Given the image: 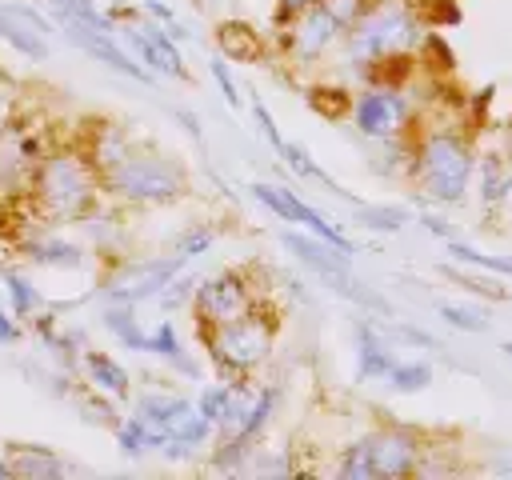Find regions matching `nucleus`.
I'll use <instances>...</instances> for the list:
<instances>
[{"mask_svg": "<svg viewBox=\"0 0 512 480\" xmlns=\"http://www.w3.org/2000/svg\"><path fill=\"white\" fill-rule=\"evenodd\" d=\"M100 188H104V180L92 168L84 148H52V152H44V160L32 172L28 200L44 220L68 224V220L88 216Z\"/></svg>", "mask_w": 512, "mask_h": 480, "instance_id": "obj_1", "label": "nucleus"}, {"mask_svg": "<svg viewBox=\"0 0 512 480\" xmlns=\"http://www.w3.org/2000/svg\"><path fill=\"white\" fill-rule=\"evenodd\" d=\"M420 40H424V24H420V16L404 0H376L344 32V52H348V64L376 68L380 60L408 56Z\"/></svg>", "mask_w": 512, "mask_h": 480, "instance_id": "obj_2", "label": "nucleus"}, {"mask_svg": "<svg viewBox=\"0 0 512 480\" xmlns=\"http://www.w3.org/2000/svg\"><path fill=\"white\" fill-rule=\"evenodd\" d=\"M472 168H476V160H472V148L460 132H448V128L424 132V140L416 148V180H420L428 200L460 204L468 192Z\"/></svg>", "mask_w": 512, "mask_h": 480, "instance_id": "obj_3", "label": "nucleus"}, {"mask_svg": "<svg viewBox=\"0 0 512 480\" xmlns=\"http://www.w3.org/2000/svg\"><path fill=\"white\" fill-rule=\"evenodd\" d=\"M272 332H276V324L260 308H252V312H244L228 324L200 328L204 348H208V356H212V364L220 368L224 380H240L256 364H264L268 352H272Z\"/></svg>", "mask_w": 512, "mask_h": 480, "instance_id": "obj_4", "label": "nucleus"}, {"mask_svg": "<svg viewBox=\"0 0 512 480\" xmlns=\"http://www.w3.org/2000/svg\"><path fill=\"white\" fill-rule=\"evenodd\" d=\"M104 192L124 204H172L188 192L184 168L156 152H132L116 172L104 176Z\"/></svg>", "mask_w": 512, "mask_h": 480, "instance_id": "obj_5", "label": "nucleus"}, {"mask_svg": "<svg viewBox=\"0 0 512 480\" xmlns=\"http://www.w3.org/2000/svg\"><path fill=\"white\" fill-rule=\"evenodd\" d=\"M280 244H284L308 272H316L336 296H344V300H352V304H360V308H368V312L392 316L388 300L376 296L368 284H360V280L352 276V268H348V252H340V248L316 240L312 232H280Z\"/></svg>", "mask_w": 512, "mask_h": 480, "instance_id": "obj_6", "label": "nucleus"}, {"mask_svg": "<svg viewBox=\"0 0 512 480\" xmlns=\"http://www.w3.org/2000/svg\"><path fill=\"white\" fill-rule=\"evenodd\" d=\"M184 268V260L172 256H148V260H124L120 268L108 272V280L100 284L104 304H140V300H156L160 288Z\"/></svg>", "mask_w": 512, "mask_h": 480, "instance_id": "obj_7", "label": "nucleus"}, {"mask_svg": "<svg viewBox=\"0 0 512 480\" xmlns=\"http://www.w3.org/2000/svg\"><path fill=\"white\" fill-rule=\"evenodd\" d=\"M256 308V296H252V284L224 268V272H212L204 280H196V292H192V312H196V324L200 328H216V324H228L244 312Z\"/></svg>", "mask_w": 512, "mask_h": 480, "instance_id": "obj_8", "label": "nucleus"}, {"mask_svg": "<svg viewBox=\"0 0 512 480\" xmlns=\"http://www.w3.org/2000/svg\"><path fill=\"white\" fill-rule=\"evenodd\" d=\"M248 192H252L268 212H276L280 220L300 224L304 232H312L316 240H324V244H332V248H340V252H348V256L356 252V244H352L336 224H328L312 204H304L292 188H284V184H260V180H256V184H248Z\"/></svg>", "mask_w": 512, "mask_h": 480, "instance_id": "obj_9", "label": "nucleus"}, {"mask_svg": "<svg viewBox=\"0 0 512 480\" xmlns=\"http://www.w3.org/2000/svg\"><path fill=\"white\" fill-rule=\"evenodd\" d=\"M44 160V144L24 124L8 120L0 132V200L4 196H28L32 172Z\"/></svg>", "mask_w": 512, "mask_h": 480, "instance_id": "obj_10", "label": "nucleus"}, {"mask_svg": "<svg viewBox=\"0 0 512 480\" xmlns=\"http://www.w3.org/2000/svg\"><path fill=\"white\" fill-rule=\"evenodd\" d=\"M352 124L368 140H396L408 124V100L396 88H364L352 100Z\"/></svg>", "mask_w": 512, "mask_h": 480, "instance_id": "obj_11", "label": "nucleus"}, {"mask_svg": "<svg viewBox=\"0 0 512 480\" xmlns=\"http://www.w3.org/2000/svg\"><path fill=\"white\" fill-rule=\"evenodd\" d=\"M364 440H368V456H372V476L400 480V476L420 472L424 444H420L416 432H408V428H376Z\"/></svg>", "mask_w": 512, "mask_h": 480, "instance_id": "obj_12", "label": "nucleus"}, {"mask_svg": "<svg viewBox=\"0 0 512 480\" xmlns=\"http://www.w3.org/2000/svg\"><path fill=\"white\" fill-rule=\"evenodd\" d=\"M60 28H64L68 44L84 48V52L96 56L104 68H112V72H120V76H128V80H136V84H152V72H148L144 64H136V60L116 44V32H104V28H92V24H80V20H60Z\"/></svg>", "mask_w": 512, "mask_h": 480, "instance_id": "obj_13", "label": "nucleus"}, {"mask_svg": "<svg viewBox=\"0 0 512 480\" xmlns=\"http://www.w3.org/2000/svg\"><path fill=\"white\" fill-rule=\"evenodd\" d=\"M48 32H52V24L36 8H28V4H0V40L12 52H20L24 60H48V40H44Z\"/></svg>", "mask_w": 512, "mask_h": 480, "instance_id": "obj_14", "label": "nucleus"}, {"mask_svg": "<svg viewBox=\"0 0 512 480\" xmlns=\"http://www.w3.org/2000/svg\"><path fill=\"white\" fill-rule=\"evenodd\" d=\"M124 40L136 48V56L148 64V72H160V76H172V80L188 76L184 56H180V48H176V40L168 36L164 24H128Z\"/></svg>", "mask_w": 512, "mask_h": 480, "instance_id": "obj_15", "label": "nucleus"}, {"mask_svg": "<svg viewBox=\"0 0 512 480\" xmlns=\"http://www.w3.org/2000/svg\"><path fill=\"white\" fill-rule=\"evenodd\" d=\"M336 36H340V24L324 12V4H312V8H304V12L292 20V28H288V48H292V56H296L300 64H316V60L336 44Z\"/></svg>", "mask_w": 512, "mask_h": 480, "instance_id": "obj_16", "label": "nucleus"}, {"mask_svg": "<svg viewBox=\"0 0 512 480\" xmlns=\"http://www.w3.org/2000/svg\"><path fill=\"white\" fill-rule=\"evenodd\" d=\"M196 404L192 400H184V396H176V392H144V396H136V416L152 428V436L160 440V448L172 440V432L188 420V412H192Z\"/></svg>", "mask_w": 512, "mask_h": 480, "instance_id": "obj_17", "label": "nucleus"}, {"mask_svg": "<svg viewBox=\"0 0 512 480\" xmlns=\"http://www.w3.org/2000/svg\"><path fill=\"white\" fill-rule=\"evenodd\" d=\"M396 356L384 344V336L376 332L372 320H356V376L360 380H388Z\"/></svg>", "mask_w": 512, "mask_h": 480, "instance_id": "obj_18", "label": "nucleus"}, {"mask_svg": "<svg viewBox=\"0 0 512 480\" xmlns=\"http://www.w3.org/2000/svg\"><path fill=\"white\" fill-rule=\"evenodd\" d=\"M84 152H88V160H92V168L100 172V180L108 176V172H116L128 156H132V144H128V136H124V128L120 124H96L92 128V136L84 140Z\"/></svg>", "mask_w": 512, "mask_h": 480, "instance_id": "obj_19", "label": "nucleus"}, {"mask_svg": "<svg viewBox=\"0 0 512 480\" xmlns=\"http://www.w3.org/2000/svg\"><path fill=\"white\" fill-rule=\"evenodd\" d=\"M80 360H84V376H88V384H92L100 396L128 400V392H132V376H128V368H124L116 356H108V352H84Z\"/></svg>", "mask_w": 512, "mask_h": 480, "instance_id": "obj_20", "label": "nucleus"}, {"mask_svg": "<svg viewBox=\"0 0 512 480\" xmlns=\"http://www.w3.org/2000/svg\"><path fill=\"white\" fill-rule=\"evenodd\" d=\"M20 252L32 260V264H44V268H80L84 264V248L60 240V236H36V240H24Z\"/></svg>", "mask_w": 512, "mask_h": 480, "instance_id": "obj_21", "label": "nucleus"}, {"mask_svg": "<svg viewBox=\"0 0 512 480\" xmlns=\"http://www.w3.org/2000/svg\"><path fill=\"white\" fill-rule=\"evenodd\" d=\"M12 472L24 476V480H60L64 476V464L44 444H16L12 448Z\"/></svg>", "mask_w": 512, "mask_h": 480, "instance_id": "obj_22", "label": "nucleus"}, {"mask_svg": "<svg viewBox=\"0 0 512 480\" xmlns=\"http://www.w3.org/2000/svg\"><path fill=\"white\" fill-rule=\"evenodd\" d=\"M216 44H220V56H228V60H260L264 56V40H260V32H252L244 20H224L220 28H216Z\"/></svg>", "mask_w": 512, "mask_h": 480, "instance_id": "obj_23", "label": "nucleus"}, {"mask_svg": "<svg viewBox=\"0 0 512 480\" xmlns=\"http://www.w3.org/2000/svg\"><path fill=\"white\" fill-rule=\"evenodd\" d=\"M144 352H156L160 360H168V364H172V368H180L184 376H200L196 360H188V356H184V344H180V332H176V324H172V320H160V324L148 332Z\"/></svg>", "mask_w": 512, "mask_h": 480, "instance_id": "obj_24", "label": "nucleus"}, {"mask_svg": "<svg viewBox=\"0 0 512 480\" xmlns=\"http://www.w3.org/2000/svg\"><path fill=\"white\" fill-rule=\"evenodd\" d=\"M100 320H104V328H108V332H112L128 352H144L148 332H144V328H140V320L132 316V304H104Z\"/></svg>", "mask_w": 512, "mask_h": 480, "instance_id": "obj_25", "label": "nucleus"}, {"mask_svg": "<svg viewBox=\"0 0 512 480\" xmlns=\"http://www.w3.org/2000/svg\"><path fill=\"white\" fill-rule=\"evenodd\" d=\"M276 400H280V392L276 388H264V392H256L252 396V408H248V416L240 420V428L232 432V436H224V440H240V444H252L260 432H264V424L272 420V412H276Z\"/></svg>", "mask_w": 512, "mask_h": 480, "instance_id": "obj_26", "label": "nucleus"}, {"mask_svg": "<svg viewBox=\"0 0 512 480\" xmlns=\"http://www.w3.org/2000/svg\"><path fill=\"white\" fill-rule=\"evenodd\" d=\"M480 196L484 204H500L512 196V168L504 156H488L484 168H480Z\"/></svg>", "mask_w": 512, "mask_h": 480, "instance_id": "obj_27", "label": "nucleus"}, {"mask_svg": "<svg viewBox=\"0 0 512 480\" xmlns=\"http://www.w3.org/2000/svg\"><path fill=\"white\" fill-rule=\"evenodd\" d=\"M116 444H120V452L124 456H144V452H152V448H160V440L152 436V428L132 412V416H124L120 424H116Z\"/></svg>", "mask_w": 512, "mask_h": 480, "instance_id": "obj_28", "label": "nucleus"}, {"mask_svg": "<svg viewBox=\"0 0 512 480\" xmlns=\"http://www.w3.org/2000/svg\"><path fill=\"white\" fill-rule=\"evenodd\" d=\"M4 288H8V308L20 316V320H28L36 308H40V292L32 288V280L28 276H20V272H4Z\"/></svg>", "mask_w": 512, "mask_h": 480, "instance_id": "obj_29", "label": "nucleus"}, {"mask_svg": "<svg viewBox=\"0 0 512 480\" xmlns=\"http://www.w3.org/2000/svg\"><path fill=\"white\" fill-rule=\"evenodd\" d=\"M428 384H432V368L424 360H396L388 372V388L396 392H420Z\"/></svg>", "mask_w": 512, "mask_h": 480, "instance_id": "obj_30", "label": "nucleus"}, {"mask_svg": "<svg viewBox=\"0 0 512 480\" xmlns=\"http://www.w3.org/2000/svg\"><path fill=\"white\" fill-rule=\"evenodd\" d=\"M232 396H236V380H224V384H208V388L200 392V400H196V412H200V416H208V420H212V428H220V420L228 416V404H232Z\"/></svg>", "mask_w": 512, "mask_h": 480, "instance_id": "obj_31", "label": "nucleus"}, {"mask_svg": "<svg viewBox=\"0 0 512 480\" xmlns=\"http://www.w3.org/2000/svg\"><path fill=\"white\" fill-rule=\"evenodd\" d=\"M52 12H56V20H80V24H92V28L116 32V28H112V20L96 8V0H52Z\"/></svg>", "mask_w": 512, "mask_h": 480, "instance_id": "obj_32", "label": "nucleus"}, {"mask_svg": "<svg viewBox=\"0 0 512 480\" xmlns=\"http://www.w3.org/2000/svg\"><path fill=\"white\" fill-rule=\"evenodd\" d=\"M280 156L288 160V168H292L296 176H304V180H320V184H328L336 196H348L344 188H336V184L328 180V172H320V168H316V160L308 156V148H304V144H292V140H284V152H280Z\"/></svg>", "mask_w": 512, "mask_h": 480, "instance_id": "obj_33", "label": "nucleus"}, {"mask_svg": "<svg viewBox=\"0 0 512 480\" xmlns=\"http://www.w3.org/2000/svg\"><path fill=\"white\" fill-rule=\"evenodd\" d=\"M360 224L372 228V232H400L408 224V212L404 208H392V204H360Z\"/></svg>", "mask_w": 512, "mask_h": 480, "instance_id": "obj_34", "label": "nucleus"}, {"mask_svg": "<svg viewBox=\"0 0 512 480\" xmlns=\"http://www.w3.org/2000/svg\"><path fill=\"white\" fill-rule=\"evenodd\" d=\"M216 244V228H208V224H192L188 232H180L176 236V244H172V252L188 264V260H196V256H204L208 248Z\"/></svg>", "mask_w": 512, "mask_h": 480, "instance_id": "obj_35", "label": "nucleus"}, {"mask_svg": "<svg viewBox=\"0 0 512 480\" xmlns=\"http://www.w3.org/2000/svg\"><path fill=\"white\" fill-rule=\"evenodd\" d=\"M336 472H340L344 480H376V476H372V456H368V440H364V436L344 448Z\"/></svg>", "mask_w": 512, "mask_h": 480, "instance_id": "obj_36", "label": "nucleus"}, {"mask_svg": "<svg viewBox=\"0 0 512 480\" xmlns=\"http://www.w3.org/2000/svg\"><path fill=\"white\" fill-rule=\"evenodd\" d=\"M448 252L456 256V260H464V264H476V268H492V272H504V276H512V260H504V256H484V252H476L472 244H464V240H448Z\"/></svg>", "mask_w": 512, "mask_h": 480, "instance_id": "obj_37", "label": "nucleus"}, {"mask_svg": "<svg viewBox=\"0 0 512 480\" xmlns=\"http://www.w3.org/2000/svg\"><path fill=\"white\" fill-rule=\"evenodd\" d=\"M320 4H324V12L340 24V32H348V28H352V24H356V20H360L376 0H320Z\"/></svg>", "mask_w": 512, "mask_h": 480, "instance_id": "obj_38", "label": "nucleus"}, {"mask_svg": "<svg viewBox=\"0 0 512 480\" xmlns=\"http://www.w3.org/2000/svg\"><path fill=\"white\" fill-rule=\"evenodd\" d=\"M192 292H196V280L176 272V276L160 288V296H156V300H160V308H164V312H176L180 304H188V300H192Z\"/></svg>", "mask_w": 512, "mask_h": 480, "instance_id": "obj_39", "label": "nucleus"}, {"mask_svg": "<svg viewBox=\"0 0 512 480\" xmlns=\"http://www.w3.org/2000/svg\"><path fill=\"white\" fill-rule=\"evenodd\" d=\"M436 312L452 324V328H460V332H488V316H480V312H472V308H456V304H436Z\"/></svg>", "mask_w": 512, "mask_h": 480, "instance_id": "obj_40", "label": "nucleus"}, {"mask_svg": "<svg viewBox=\"0 0 512 480\" xmlns=\"http://www.w3.org/2000/svg\"><path fill=\"white\" fill-rule=\"evenodd\" d=\"M308 104H312L316 112H324V116H340L344 108H352L340 88H312V92H308Z\"/></svg>", "mask_w": 512, "mask_h": 480, "instance_id": "obj_41", "label": "nucleus"}, {"mask_svg": "<svg viewBox=\"0 0 512 480\" xmlns=\"http://www.w3.org/2000/svg\"><path fill=\"white\" fill-rule=\"evenodd\" d=\"M208 72H212V80H216L224 104H228V108H240V88H236V80H232V72H228V64H224V56H212Z\"/></svg>", "mask_w": 512, "mask_h": 480, "instance_id": "obj_42", "label": "nucleus"}, {"mask_svg": "<svg viewBox=\"0 0 512 480\" xmlns=\"http://www.w3.org/2000/svg\"><path fill=\"white\" fill-rule=\"evenodd\" d=\"M252 116H256V124H260V136H264L276 152H284V136L276 132V120H272V112L264 108V100H252Z\"/></svg>", "mask_w": 512, "mask_h": 480, "instance_id": "obj_43", "label": "nucleus"}, {"mask_svg": "<svg viewBox=\"0 0 512 480\" xmlns=\"http://www.w3.org/2000/svg\"><path fill=\"white\" fill-rule=\"evenodd\" d=\"M20 340V316L12 308H0V344H16Z\"/></svg>", "mask_w": 512, "mask_h": 480, "instance_id": "obj_44", "label": "nucleus"}, {"mask_svg": "<svg viewBox=\"0 0 512 480\" xmlns=\"http://www.w3.org/2000/svg\"><path fill=\"white\" fill-rule=\"evenodd\" d=\"M312 4H320V0H276V16L288 20V16H300V12L312 8Z\"/></svg>", "mask_w": 512, "mask_h": 480, "instance_id": "obj_45", "label": "nucleus"}, {"mask_svg": "<svg viewBox=\"0 0 512 480\" xmlns=\"http://www.w3.org/2000/svg\"><path fill=\"white\" fill-rule=\"evenodd\" d=\"M176 120L188 128V136H192V140H204V132H200V120H196L188 108H176Z\"/></svg>", "mask_w": 512, "mask_h": 480, "instance_id": "obj_46", "label": "nucleus"}, {"mask_svg": "<svg viewBox=\"0 0 512 480\" xmlns=\"http://www.w3.org/2000/svg\"><path fill=\"white\" fill-rule=\"evenodd\" d=\"M256 468H260V472H280V476H288V472H292V464H288L284 456H268V460L260 456V464H256Z\"/></svg>", "mask_w": 512, "mask_h": 480, "instance_id": "obj_47", "label": "nucleus"}, {"mask_svg": "<svg viewBox=\"0 0 512 480\" xmlns=\"http://www.w3.org/2000/svg\"><path fill=\"white\" fill-rule=\"evenodd\" d=\"M144 12H152V16H156V20L164 24V28H172V24H176L172 8H164V4H156V0H148V4H144Z\"/></svg>", "mask_w": 512, "mask_h": 480, "instance_id": "obj_48", "label": "nucleus"}, {"mask_svg": "<svg viewBox=\"0 0 512 480\" xmlns=\"http://www.w3.org/2000/svg\"><path fill=\"white\" fill-rule=\"evenodd\" d=\"M424 228L428 232H436V236H444V240H452V232L444 228V220H436V216H424Z\"/></svg>", "mask_w": 512, "mask_h": 480, "instance_id": "obj_49", "label": "nucleus"}, {"mask_svg": "<svg viewBox=\"0 0 512 480\" xmlns=\"http://www.w3.org/2000/svg\"><path fill=\"white\" fill-rule=\"evenodd\" d=\"M8 476H16V472H12V456L0 448V480H8Z\"/></svg>", "mask_w": 512, "mask_h": 480, "instance_id": "obj_50", "label": "nucleus"}, {"mask_svg": "<svg viewBox=\"0 0 512 480\" xmlns=\"http://www.w3.org/2000/svg\"><path fill=\"white\" fill-rule=\"evenodd\" d=\"M8 120H12V116H8V96L0 92V132H4V124H8Z\"/></svg>", "mask_w": 512, "mask_h": 480, "instance_id": "obj_51", "label": "nucleus"}, {"mask_svg": "<svg viewBox=\"0 0 512 480\" xmlns=\"http://www.w3.org/2000/svg\"><path fill=\"white\" fill-rule=\"evenodd\" d=\"M504 352H508V356H512V344H504Z\"/></svg>", "mask_w": 512, "mask_h": 480, "instance_id": "obj_52", "label": "nucleus"}]
</instances>
